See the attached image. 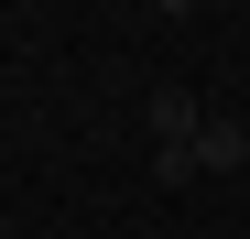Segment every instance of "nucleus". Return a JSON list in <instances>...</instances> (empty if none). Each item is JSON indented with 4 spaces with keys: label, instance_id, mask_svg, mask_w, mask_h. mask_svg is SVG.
<instances>
[{
    "label": "nucleus",
    "instance_id": "nucleus-2",
    "mask_svg": "<svg viewBox=\"0 0 250 239\" xmlns=\"http://www.w3.org/2000/svg\"><path fill=\"white\" fill-rule=\"evenodd\" d=\"M196 163L207 174H239L250 163V131H239V120H207V131H196Z\"/></svg>",
    "mask_w": 250,
    "mask_h": 239
},
{
    "label": "nucleus",
    "instance_id": "nucleus-1",
    "mask_svg": "<svg viewBox=\"0 0 250 239\" xmlns=\"http://www.w3.org/2000/svg\"><path fill=\"white\" fill-rule=\"evenodd\" d=\"M142 131H152V152H185L207 120H196V98H185V87H152V98H142Z\"/></svg>",
    "mask_w": 250,
    "mask_h": 239
}]
</instances>
